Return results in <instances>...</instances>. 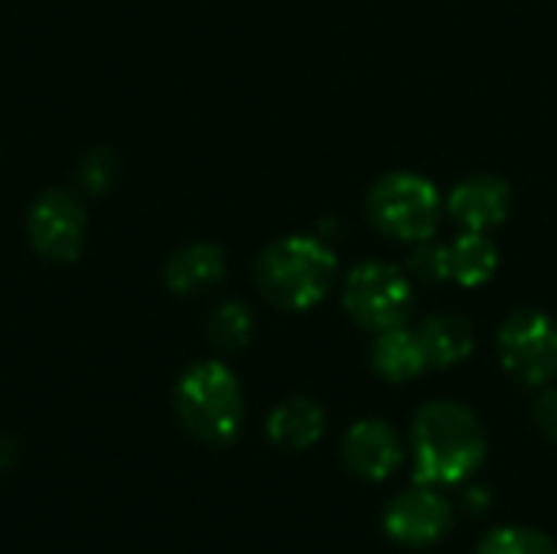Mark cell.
<instances>
[{
    "mask_svg": "<svg viewBox=\"0 0 557 554\" xmlns=\"http://www.w3.org/2000/svg\"><path fill=\"white\" fill-rule=\"evenodd\" d=\"M414 480L428 487H460L486 460V431L460 402H428L411 424Z\"/></svg>",
    "mask_w": 557,
    "mask_h": 554,
    "instance_id": "cell-1",
    "label": "cell"
},
{
    "mask_svg": "<svg viewBox=\"0 0 557 554\" xmlns=\"http://www.w3.org/2000/svg\"><path fill=\"white\" fill-rule=\"evenodd\" d=\"M339 261L320 235H284L255 261V284L277 310H310L336 284Z\"/></svg>",
    "mask_w": 557,
    "mask_h": 554,
    "instance_id": "cell-2",
    "label": "cell"
},
{
    "mask_svg": "<svg viewBox=\"0 0 557 554\" xmlns=\"http://www.w3.org/2000/svg\"><path fill=\"white\" fill-rule=\"evenodd\" d=\"M176 415L183 428L209 447H225L242 434L245 424V395L238 376L219 362L206 359L189 366L173 392Z\"/></svg>",
    "mask_w": 557,
    "mask_h": 554,
    "instance_id": "cell-3",
    "label": "cell"
},
{
    "mask_svg": "<svg viewBox=\"0 0 557 554\" xmlns=\"http://www.w3.org/2000/svg\"><path fill=\"white\" fill-rule=\"evenodd\" d=\"M444 212H447L444 196L434 186V180L411 173V170H395V173L379 176L366 196L369 222L385 238L401 242V245H418V242L434 238Z\"/></svg>",
    "mask_w": 557,
    "mask_h": 554,
    "instance_id": "cell-4",
    "label": "cell"
},
{
    "mask_svg": "<svg viewBox=\"0 0 557 554\" xmlns=\"http://www.w3.org/2000/svg\"><path fill=\"white\" fill-rule=\"evenodd\" d=\"M343 307L369 333L405 327L414 310L411 274L392 261H362L343 281Z\"/></svg>",
    "mask_w": 557,
    "mask_h": 554,
    "instance_id": "cell-5",
    "label": "cell"
},
{
    "mask_svg": "<svg viewBox=\"0 0 557 554\" xmlns=\"http://www.w3.org/2000/svg\"><path fill=\"white\" fill-rule=\"evenodd\" d=\"M503 369L529 389H545L557 379V323L552 313L522 307L506 317L496 333Z\"/></svg>",
    "mask_w": 557,
    "mask_h": 554,
    "instance_id": "cell-6",
    "label": "cell"
},
{
    "mask_svg": "<svg viewBox=\"0 0 557 554\" xmlns=\"http://www.w3.org/2000/svg\"><path fill=\"white\" fill-rule=\"evenodd\" d=\"M88 235L85 206L69 189H42L26 212V238L49 264H69L82 255Z\"/></svg>",
    "mask_w": 557,
    "mask_h": 554,
    "instance_id": "cell-7",
    "label": "cell"
},
{
    "mask_svg": "<svg viewBox=\"0 0 557 554\" xmlns=\"http://www.w3.org/2000/svg\"><path fill=\"white\" fill-rule=\"evenodd\" d=\"M454 529V506L437 487L414 483L385 506V532L405 549H431Z\"/></svg>",
    "mask_w": 557,
    "mask_h": 554,
    "instance_id": "cell-8",
    "label": "cell"
},
{
    "mask_svg": "<svg viewBox=\"0 0 557 554\" xmlns=\"http://www.w3.org/2000/svg\"><path fill=\"white\" fill-rule=\"evenodd\" d=\"M343 464L349 473L369 483H385L405 460L401 434L382 418H362L343 434Z\"/></svg>",
    "mask_w": 557,
    "mask_h": 554,
    "instance_id": "cell-9",
    "label": "cell"
},
{
    "mask_svg": "<svg viewBox=\"0 0 557 554\" xmlns=\"http://www.w3.org/2000/svg\"><path fill=\"white\" fill-rule=\"evenodd\" d=\"M444 209L463 232H493L512 212V189L496 173H473L450 189Z\"/></svg>",
    "mask_w": 557,
    "mask_h": 554,
    "instance_id": "cell-10",
    "label": "cell"
},
{
    "mask_svg": "<svg viewBox=\"0 0 557 554\" xmlns=\"http://www.w3.org/2000/svg\"><path fill=\"white\" fill-rule=\"evenodd\" d=\"M163 281L180 297L206 294L225 281V251L209 242L183 245L180 251L170 255V261L163 268Z\"/></svg>",
    "mask_w": 557,
    "mask_h": 554,
    "instance_id": "cell-11",
    "label": "cell"
},
{
    "mask_svg": "<svg viewBox=\"0 0 557 554\" xmlns=\"http://www.w3.org/2000/svg\"><path fill=\"white\" fill-rule=\"evenodd\" d=\"M369 359H372L375 376H382L385 382H395V385L414 382L424 369H431L428 353L421 346V336L408 323L375 333Z\"/></svg>",
    "mask_w": 557,
    "mask_h": 554,
    "instance_id": "cell-12",
    "label": "cell"
},
{
    "mask_svg": "<svg viewBox=\"0 0 557 554\" xmlns=\"http://www.w3.org/2000/svg\"><path fill=\"white\" fill-rule=\"evenodd\" d=\"M326 431V411L320 402L294 395L268 415V438L284 451H307Z\"/></svg>",
    "mask_w": 557,
    "mask_h": 554,
    "instance_id": "cell-13",
    "label": "cell"
},
{
    "mask_svg": "<svg viewBox=\"0 0 557 554\" xmlns=\"http://www.w3.org/2000/svg\"><path fill=\"white\" fill-rule=\"evenodd\" d=\"M418 336H421L431 369L460 366L470 359V353L476 346L473 323L460 313H431L428 320H421Z\"/></svg>",
    "mask_w": 557,
    "mask_h": 554,
    "instance_id": "cell-14",
    "label": "cell"
},
{
    "mask_svg": "<svg viewBox=\"0 0 557 554\" xmlns=\"http://www.w3.org/2000/svg\"><path fill=\"white\" fill-rule=\"evenodd\" d=\"M450 281L460 287H483L499 271V248L490 232H460L447 245Z\"/></svg>",
    "mask_w": 557,
    "mask_h": 554,
    "instance_id": "cell-15",
    "label": "cell"
},
{
    "mask_svg": "<svg viewBox=\"0 0 557 554\" xmlns=\"http://www.w3.org/2000/svg\"><path fill=\"white\" fill-rule=\"evenodd\" d=\"M206 333H209V340H212L215 349L235 353V349H245L251 343V336H255V317H251V310L242 300H225V304H219L209 313Z\"/></svg>",
    "mask_w": 557,
    "mask_h": 554,
    "instance_id": "cell-16",
    "label": "cell"
},
{
    "mask_svg": "<svg viewBox=\"0 0 557 554\" xmlns=\"http://www.w3.org/2000/svg\"><path fill=\"white\" fill-rule=\"evenodd\" d=\"M476 554H557L552 535L532 526H503L483 539Z\"/></svg>",
    "mask_w": 557,
    "mask_h": 554,
    "instance_id": "cell-17",
    "label": "cell"
},
{
    "mask_svg": "<svg viewBox=\"0 0 557 554\" xmlns=\"http://www.w3.org/2000/svg\"><path fill=\"white\" fill-rule=\"evenodd\" d=\"M117 176H121V160H117V153H114L111 147H91V150L78 160V167H75L78 186H82L85 193H95V196L108 193V189L117 183Z\"/></svg>",
    "mask_w": 557,
    "mask_h": 554,
    "instance_id": "cell-18",
    "label": "cell"
},
{
    "mask_svg": "<svg viewBox=\"0 0 557 554\" xmlns=\"http://www.w3.org/2000/svg\"><path fill=\"white\" fill-rule=\"evenodd\" d=\"M408 274H411L414 281H421V284H447V281H450L447 245H437L434 238L411 245Z\"/></svg>",
    "mask_w": 557,
    "mask_h": 554,
    "instance_id": "cell-19",
    "label": "cell"
},
{
    "mask_svg": "<svg viewBox=\"0 0 557 554\" xmlns=\"http://www.w3.org/2000/svg\"><path fill=\"white\" fill-rule=\"evenodd\" d=\"M532 421L548 441L557 444V389H552V385L542 389V395L532 405Z\"/></svg>",
    "mask_w": 557,
    "mask_h": 554,
    "instance_id": "cell-20",
    "label": "cell"
}]
</instances>
